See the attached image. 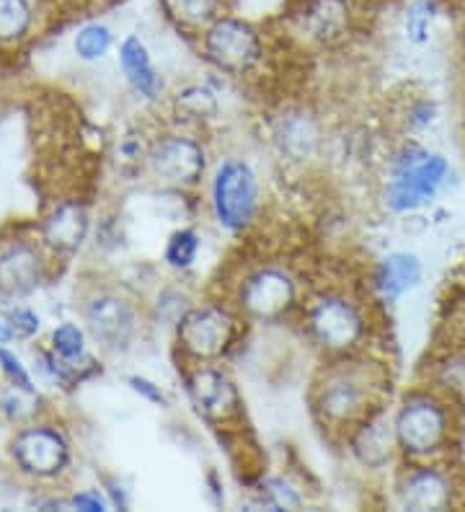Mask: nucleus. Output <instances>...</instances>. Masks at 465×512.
Masks as SVG:
<instances>
[{"mask_svg": "<svg viewBox=\"0 0 465 512\" xmlns=\"http://www.w3.org/2000/svg\"><path fill=\"white\" fill-rule=\"evenodd\" d=\"M310 412L323 432L339 440L388 399V373L370 352L323 360L310 383Z\"/></svg>", "mask_w": 465, "mask_h": 512, "instance_id": "obj_1", "label": "nucleus"}, {"mask_svg": "<svg viewBox=\"0 0 465 512\" xmlns=\"http://www.w3.org/2000/svg\"><path fill=\"white\" fill-rule=\"evenodd\" d=\"M295 324L305 344L321 360L370 352L375 337L372 303L365 293H357L349 285L310 288Z\"/></svg>", "mask_w": 465, "mask_h": 512, "instance_id": "obj_2", "label": "nucleus"}, {"mask_svg": "<svg viewBox=\"0 0 465 512\" xmlns=\"http://www.w3.org/2000/svg\"><path fill=\"white\" fill-rule=\"evenodd\" d=\"M202 194L207 220L228 238L248 236L264 215V179L254 158L241 148L215 153Z\"/></svg>", "mask_w": 465, "mask_h": 512, "instance_id": "obj_3", "label": "nucleus"}, {"mask_svg": "<svg viewBox=\"0 0 465 512\" xmlns=\"http://www.w3.org/2000/svg\"><path fill=\"white\" fill-rule=\"evenodd\" d=\"M308 282L285 259H254L230 280L225 298L248 326L295 324L308 295Z\"/></svg>", "mask_w": 465, "mask_h": 512, "instance_id": "obj_4", "label": "nucleus"}, {"mask_svg": "<svg viewBox=\"0 0 465 512\" xmlns=\"http://www.w3.org/2000/svg\"><path fill=\"white\" fill-rule=\"evenodd\" d=\"M248 324L225 295L197 298L171 329L179 365L228 363L243 344Z\"/></svg>", "mask_w": 465, "mask_h": 512, "instance_id": "obj_5", "label": "nucleus"}, {"mask_svg": "<svg viewBox=\"0 0 465 512\" xmlns=\"http://www.w3.org/2000/svg\"><path fill=\"white\" fill-rule=\"evenodd\" d=\"M212 158H215V150L205 132L166 125L153 132L143 176H148L161 192H202Z\"/></svg>", "mask_w": 465, "mask_h": 512, "instance_id": "obj_6", "label": "nucleus"}, {"mask_svg": "<svg viewBox=\"0 0 465 512\" xmlns=\"http://www.w3.org/2000/svg\"><path fill=\"white\" fill-rule=\"evenodd\" d=\"M401 461H440L453 445V409L429 388H414L403 394L391 409Z\"/></svg>", "mask_w": 465, "mask_h": 512, "instance_id": "obj_7", "label": "nucleus"}, {"mask_svg": "<svg viewBox=\"0 0 465 512\" xmlns=\"http://www.w3.org/2000/svg\"><path fill=\"white\" fill-rule=\"evenodd\" d=\"M450 179V161L419 143H403L388 158L383 205L393 215H411L432 205Z\"/></svg>", "mask_w": 465, "mask_h": 512, "instance_id": "obj_8", "label": "nucleus"}, {"mask_svg": "<svg viewBox=\"0 0 465 512\" xmlns=\"http://www.w3.org/2000/svg\"><path fill=\"white\" fill-rule=\"evenodd\" d=\"M197 52L207 68L228 81L254 78L269 60V37L256 21L223 13L197 39Z\"/></svg>", "mask_w": 465, "mask_h": 512, "instance_id": "obj_9", "label": "nucleus"}, {"mask_svg": "<svg viewBox=\"0 0 465 512\" xmlns=\"http://www.w3.org/2000/svg\"><path fill=\"white\" fill-rule=\"evenodd\" d=\"M287 39L308 50H336L362 24L360 0H292L282 16Z\"/></svg>", "mask_w": 465, "mask_h": 512, "instance_id": "obj_10", "label": "nucleus"}, {"mask_svg": "<svg viewBox=\"0 0 465 512\" xmlns=\"http://www.w3.org/2000/svg\"><path fill=\"white\" fill-rule=\"evenodd\" d=\"M181 386L192 412L212 430H236L241 427L246 404L225 363H194L179 365Z\"/></svg>", "mask_w": 465, "mask_h": 512, "instance_id": "obj_11", "label": "nucleus"}, {"mask_svg": "<svg viewBox=\"0 0 465 512\" xmlns=\"http://www.w3.org/2000/svg\"><path fill=\"white\" fill-rule=\"evenodd\" d=\"M83 321L101 350L109 355H124L143 337L148 311L122 290L101 288L93 290L83 303Z\"/></svg>", "mask_w": 465, "mask_h": 512, "instance_id": "obj_12", "label": "nucleus"}, {"mask_svg": "<svg viewBox=\"0 0 465 512\" xmlns=\"http://www.w3.org/2000/svg\"><path fill=\"white\" fill-rule=\"evenodd\" d=\"M11 461L19 474L34 481H57L73 463V445L68 435L50 422H29L16 430L8 445Z\"/></svg>", "mask_w": 465, "mask_h": 512, "instance_id": "obj_13", "label": "nucleus"}, {"mask_svg": "<svg viewBox=\"0 0 465 512\" xmlns=\"http://www.w3.org/2000/svg\"><path fill=\"white\" fill-rule=\"evenodd\" d=\"M391 489L398 510L442 512L458 502L455 474L440 461H401L393 469Z\"/></svg>", "mask_w": 465, "mask_h": 512, "instance_id": "obj_14", "label": "nucleus"}, {"mask_svg": "<svg viewBox=\"0 0 465 512\" xmlns=\"http://www.w3.org/2000/svg\"><path fill=\"white\" fill-rule=\"evenodd\" d=\"M336 443L344 448V456L354 469L365 476H380L401 463L388 404L372 409L357 425L349 427Z\"/></svg>", "mask_w": 465, "mask_h": 512, "instance_id": "obj_15", "label": "nucleus"}, {"mask_svg": "<svg viewBox=\"0 0 465 512\" xmlns=\"http://www.w3.org/2000/svg\"><path fill=\"white\" fill-rule=\"evenodd\" d=\"M269 143L282 161L305 166L316 161L326 148V122L308 104H290L272 117Z\"/></svg>", "mask_w": 465, "mask_h": 512, "instance_id": "obj_16", "label": "nucleus"}, {"mask_svg": "<svg viewBox=\"0 0 465 512\" xmlns=\"http://www.w3.org/2000/svg\"><path fill=\"white\" fill-rule=\"evenodd\" d=\"M50 251L42 241L11 238L0 244V295L19 300L31 295L47 277Z\"/></svg>", "mask_w": 465, "mask_h": 512, "instance_id": "obj_17", "label": "nucleus"}, {"mask_svg": "<svg viewBox=\"0 0 465 512\" xmlns=\"http://www.w3.org/2000/svg\"><path fill=\"white\" fill-rule=\"evenodd\" d=\"M117 65L135 99L143 104H166L168 81L155 63L148 42L140 34H127L117 47Z\"/></svg>", "mask_w": 465, "mask_h": 512, "instance_id": "obj_18", "label": "nucleus"}, {"mask_svg": "<svg viewBox=\"0 0 465 512\" xmlns=\"http://www.w3.org/2000/svg\"><path fill=\"white\" fill-rule=\"evenodd\" d=\"M91 233V213L86 202L81 200H60L42 218L39 225V241L52 256L68 259L78 254Z\"/></svg>", "mask_w": 465, "mask_h": 512, "instance_id": "obj_19", "label": "nucleus"}, {"mask_svg": "<svg viewBox=\"0 0 465 512\" xmlns=\"http://www.w3.org/2000/svg\"><path fill=\"white\" fill-rule=\"evenodd\" d=\"M220 88L212 86L210 81H186L181 86L171 88L166 99L168 109V125L189 127V130H202L212 122H217L220 109H223V99H220Z\"/></svg>", "mask_w": 465, "mask_h": 512, "instance_id": "obj_20", "label": "nucleus"}, {"mask_svg": "<svg viewBox=\"0 0 465 512\" xmlns=\"http://www.w3.org/2000/svg\"><path fill=\"white\" fill-rule=\"evenodd\" d=\"M422 280L424 262L414 251H388L372 267L370 290L378 303L396 306L403 295L419 288Z\"/></svg>", "mask_w": 465, "mask_h": 512, "instance_id": "obj_21", "label": "nucleus"}, {"mask_svg": "<svg viewBox=\"0 0 465 512\" xmlns=\"http://www.w3.org/2000/svg\"><path fill=\"white\" fill-rule=\"evenodd\" d=\"M168 26L189 39H197L212 21L228 13L230 0H158Z\"/></svg>", "mask_w": 465, "mask_h": 512, "instance_id": "obj_22", "label": "nucleus"}, {"mask_svg": "<svg viewBox=\"0 0 465 512\" xmlns=\"http://www.w3.org/2000/svg\"><path fill=\"white\" fill-rule=\"evenodd\" d=\"M305 502H308V497H305L298 481H292L285 474L256 476L248 484L246 507H251V510H300V507H305Z\"/></svg>", "mask_w": 465, "mask_h": 512, "instance_id": "obj_23", "label": "nucleus"}, {"mask_svg": "<svg viewBox=\"0 0 465 512\" xmlns=\"http://www.w3.org/2000/svg\"><path fill=\"white\" fill-rule=\"evenodd\" d=\"M202 249H205V233L199 231V225L181 223L163 241L161 264L176 277L192 275Z\"/></svg>", "mask_w": 465, "mask_h": 512, "instance_id": "obj_24", "label": "nucleus"}, {"mask_svg": "<svg viewBox=\"0 0 465 512\" xmlns=\"http://www.w3.org/2000/svg\"><path fill=\"white\" fill-rule=\"evenodd\" d=\"M50 350L55 352L60 360H65L68 365H73L81 375L93 373V357L88 352V337L86 329L73 321H62L60 326H55L50 334Z\"/></svg>", "mask_w": 465, "mask_h": 512, "instance_id": "obj_25", "label": "nucleus"}, {"mask_svg": "<svg viewBox=\"0 0 465 512\" xmlns=\"http://www.w3.org/2000/svg\"><path fill=\"white\" fill-rule=\"evenodd\" d=\"M194 300L197 298H194V295L186 290L184 277L166 282V285H161V288H158L153 303L145 308V311H148V324L163 326V329L171 331L176 326V321L184 316L186 308L192 306Z\"/></svg>", "mask_w": 465, "mask_h": 512, "instance_id": "obj_26", "label": "nucleus"}, {"mask_svg": "<svg viewBox=\"0 0 465 512\" xmlns=\"http://www.w3.org/2000/svg\"><path fill=\"white\" fill-rule=\"evenodd\" d=\"M34 0H0V44H19L34 32Z\"/></svg>", "mask_w": 465, "mask_h": 512, "instance_id": "obj_27", "label": "nucleus"}, {"mask_svg": "<svg viewBox=\"0 0 465 512\" xmlns=\"http://www.w3.org/2000/svg\"><path fill=\"white\" fill-rule=\"evenodd\" d=\"M437 19H440V0H411L401 19L403 37L414 47H424L432 39Z\"/></svg>", "mask_w": 465, "mask_h": 512, "instance_id": "obj_28", "label": "nucleus"}, {"mask_svg": "<svg viewBox=\"0 0 465 512\" xmlns=\"http://www.w3.org/2000/svg\"><path fill=\"white\" fill-rule=\"evenodd\" d=\"M114 47V32L112 26H106L104 21H88L83 24L73 39L75 55L81 57L83 63H99L104 60Z\"/></svg>", "mask_w": 465, "mask_h": 512, "instance_id": "obj_29", "label": "nucleus"}, {"mask_svg": "<svg viewBox=\"0 0 465 512\" xmlns=\"http://www.w3.org/2000/svg\"><path fill=\"white\" fill-rule=\"evenodd\" d=\"M150 140H153V132H143V130L124 132L117 148L119 161H122L124 169L143 174L145 158H148V150H150Z\"/></svg>", "mask_w": 465, "mask_h": 512, "instance_id": "obj_30", "label": "nucleus"}, {"mask_svg": "<svg viewBox=\"0 0 465 512\" xmlns=\"http://www.w3.org/2000/svg\"><path fill=\"white\" fill-rule=\"evenodd\" d=\"M0 319L6 321L11 329L13 339H31L39 331V316L31 308L19 306V303H8L0 306Z\"/></svg>", "mask_w": 465, "mask_h": 512, "instance_id": "obj_31", "label": "nucleus"}, {"mask_svg": "<svg viewBox=\"0 0 465 512\" xmlns=\"http://www.w3.org/2000/svg\"><path fill=\"white\" fill-rule=\"evenodd\" d=\"M0 373L6 375L8 386L24 388V391H29V394H39L34 381H31L29 370H26V365L21 363L19 357L13 355L11 350H6L3 344H0Z\"/></svg>", "mask_w": 465, "mask_h": 512, "instance_id": "obj_32", "label": "nucleus"}, {"mask_svg": "<svg viewBox=\"0 0 465 512\" xmlns=\"http://www.w3.org/2000/svg\"><path fill=\"white\" fill-rule=\"evenodd\" d=\"M127 386H130L132 394L140 396V399L148 401V404L158 406V409H168V406H171L166 388H163L161 383H155L153 378H148V375H127Z\"/></svg>", "mask_w": 465, "mask_h": 512, "instance_id": "obj_33", "label": "nucleus"}, {"mask_svg": "<svg viewBox=\"0 0 465 512\" xmlns=\"http://www.w3.org/2000/svg\"><path fill=\"white\" fill-rule=\"evenodd\" d=\"M434 119H437V104L432 99H416L406 107V119L403 122H406V130L422 132L434 125Z\"/></svg>", "mask_w": 465, "mask_h": 512, "instance_id": "obj_34", "label": "nucleus"}, {"mask_svg": "<svg viewBox=\"0 0 465 512\" xmlns=\"http://www.w3.org/2000/svg\"><path fill=\"white\" fill-rule=\"evenodd\" d=\"M68 505L73 510H83V512H106L112 507L106 492H99V489H83V492H75L73 497L68 500Z\"/></svg>", "mask_w": 465, "mask_h": 512, "instance_id": "obj_35", "label": "nucleus"}, {"mask_svg": "<svg viewBox=\"0 0 465 512\" xmlns=\"http://www.w3.org/2000/svg\"><path fill=\"white\" fill-rule=\"evenodd\" d=\"M106 497H109L112 507H119V510H127V507H130L127 492H124L122 484H117V481H109V484H106Z\"/></svg>", "mask_w": 465, "mask_h": 512, "instance_id": "obj_36", "label": "nucleus"}, {"mask_svg": "<svg viewBox=\"0 0 465 512\" xmlns=\"http://www.w3.org/2000/svg\"><path fill=\"white\" fill-rule=\"evenodd\" d=\"M458 44H460V52H463V57H465V6H463V13H460V21H458Z\"/></svg>", "mask_w": 465, "mask_h": 512, "instance_id": "obj_37", "label": "nucleus"}, {"mask_svg": "<svg viewBox=\"0 0 465 512\" xmlns=\"http://www.w3.org/2000/svg\"><path fill=\"white\" fill-rule=\"evenodd\" d=\"M13 339V334H11V329H8L6 326V321L0 319V344H8Z\"/></svg>", "mask_w": 465, "mask_h": 512, "instance_id": "obj_38", "label": "nucleus"}, {"mask_svg": "<svg viewBox=\"0 0 465 512\" xmlns=\"http://www.w3.org/2000/svg\"><path fill=\"white\" fill-rule=\"evenodd\" d=\"M455 3H460V6H465V0H455Z\"/></svg>", "mask_w": 465, "mask_h": 512, "instance_id": "obj_39", "label": "nucleus"}]
</instances>
